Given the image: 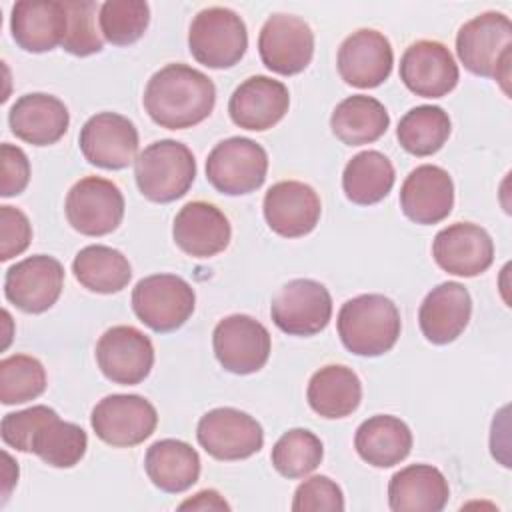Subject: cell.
Returning <instances> with one entry per match:
<instances>
[{"mask_svg": "<svg viewBox=\"0 0 512 512\" xmlns=\"http://www.w3.org/2000/svg\"><path fill=\"white\" fill-rule=\"evenodd\" d=\"M142 102L158 126L184 130L212 114L216 86L204 72L188 64H166L150 76Z\"/></svg>", "mask_w": 512, "mask_h": 512, "instance_id": "6da1fadb", "label": "cell"}, {"mask_svg": "<svg viewBox=\"0 0 512 512\" xmlns=\"http://www.w3.org/2000/svg\"><path fill=\"white\" fill-rule=\"evenodd\" d=\"M336 328L342 344L356 356H382L400 336V312L382 294H360L342 304Z\"/></svg>", "mask_w": 512, "mask_h": 512, "instance_id": "7a4b0ae2", "label": "cell"}, {"mask_svg": "<svg viewBox=\"0 0 512 512\" xmlns=\"http://www.w3.org/2000/svg\"><path fill=\"white\" fill-rule=\"evenodd\" d=\"M512 24L502 12H482L462 24L456 34V54L476 76L498 80L504 90L510 78Z\"/></svg>", "mask_w": 512, "mask_h": 512, "instance_id": "3957f363", "label": "cell"}, {"mask_svg": "<svg viewBox=\"0 0 512 512\" xmlns=\"http://www.w3.org/2000/svg\"><path fill=\"white\" fill-rule=\"evenodd\" d=\"M134 178L144 198L160 204L174 202L190 190L196 178L194 154L178 140H156L136 156Z\"/></svg>", "mask_w": 512, "mask_h": 512, "instance_id": "277c9868", "label": "cell"}, {"mask_svg": "<svg viewBox=\"0 0 512 512\" xmlns=\"http://www.w3.org/2000/svg\"><path fill=\"white\" fill-rule=\"evenodd\" d=\"M188 48L196 62L208 68H232L242 60L248 48L246 24L230 8H204L190 24Z\"/></svg>", "mask_w": 512, "mask_h": 512, "instance_id": "5b68a950", "label": "cell"}, {"mask_svg": "<svg viewBox=\"0 0 512 512\" xmlns=\"http://www.w3.org/2000/svg\"><path fill=\"white\" fill-rule=\"evenodd\" d=\"M268 172V154L252 138L232 136L218 142L206 158L208 182L226 196L258 190Z\"/></svg>", "mask_w": 512, "mask_h": 512, "instance_id": "8992f818", "label": "cell"}, {"mask_svg": "<svg viewBox=\"0 0 512 512\" xmlns=\"http://www.w3.org/2000/svg\"><path fill=\"white\" fill-rule=\"evenodd\" d=\"M196 306L194 288L176 274H152L136 282L132 310L154 332H172L186 324Z\"/></svg>", "mask_w": 512, "mask_h": 512, "instance_id": "52a82bcc", "label": "cell"}, {"mask_svg": "<svg viewBox=\"0 0 512 512\" xmlns=\"http://www.w3.org/2000/svg\"><path fill=\"white\" fill-rule=\"evenodd\" d=\"M90 424L102 442L114 448H130L154 434L158 412L144 396L110 394L94 406Z\"/></svg>", "mask_w": 512, "mask_h": 512, "instance_id": "ba28073f", "label": "cell"}, {"mask_svg": "<svg viewBox=\"0 0 512 512\" xmlns=\"http://www.w3.org/2000/svg\"><path fill=\"white\" fill-rule=\"evenodd\" d=\"M124 196L120 188L106 178H80L66 196V218L70 226L84 236H104L114 232L124 218Z\"/></svg>", "mask_w": 512, "mask_h": 512, "instance_id": "9c48e42d", "label": "cell"}, {"mask_svg": "<svg viewBox=\"0 0 512 512\" xmlns=\"http://www.w3.org/2000/svg\"><path fill=\"white\" fill-rule=\"evenodd\" d=\"M274 324L290 336H314L332 318V296L328 288L310 278L286 282L270 304Z\"/></svg>", "mask_w": 512, "mask_h": 512, "instance_id": "30bf717a", "label": "cell"}, {"mask_svg": "<svg viewBox=\"0 0 512 512\" xmlns=\"http://www.w3.org/2000/svg\"><path fill=\"white\" fill-rule=\"evenodd\" d=\"M212 346L220 366L232 374H254L268 362L272 340L268 328L248 314L222 318L212 332Z\"/></svg>", "mask_w": 512, "mask_h": 512, "instance_id": "8fae6325", "label": "cell"}, {"mask_svg": "<svg viewBox=\"0 0 512 512\" xmlns=\"http://www.w3.org/2000/svg\"><path fill=\"white\" fill-rule=\"evenodd\" d=\"M198 444L216 460H244L260 452L264 432L256 418L238 408H214L196 428Z\"/></svg>", "mask_w": 512, "mask_h": 512, "instance_id": "7c38bea8", "label": "cell"}, {"mask_svg": "<svg viewBox=\"0 0 512 512\" xmlns=\"http://www.w3.org/2000/svg\"><path fill=\"white\" fill-rule=\"evenodd\" d=\"M64 288V266L48 254L28 256L6 270L4 296L28 314L46 312Z\"/></svg>", "mask_w": 512, "mask_h": 512, "instance_id": "4fadbf2b", "label": "cell"}, {"mask_svg": "<svg viewBox=\"0 0 512 512\" xmlns=\"http://www.w3.org/2000/svg\"><path fill=\"white\" fill-rule=\"evenodd\" d=\"M262 64L282 76L302 72L314 56V32L294 14H272L258 34Z\"/></svg>", "mask_w": 512, "mask_h": 512, "instance_id": "5bb4252c", "label": "cell"}, {"mask_svg": "<svg viewBox=\"0 0 512 512\" xmlns=\"http://www.w3.org/2000/svg\"><path fill=\"white\" fill-rule=\"evenodd\" d=\"M96 362L114 384H140L154 366L152 340L134 326H112L96 342Z\"/></svg>", "mask_w": 512, "mask_h": 512, "instance_id": "9a60e30c", "label": "cell"}, {"mask_svg": "<svg viewBox=\"0 0 512 512\" xmlns=\"http://www.w3.org/2000/svg\"><path fill=\"white\" fill-rule=\"evenodd\" d=\"M78 144L92 166L122 170L136 160L138 130L122 114L98 112L84 122Z\"/></svg>", "mask_w": 512, "mask_h": 512, "instance_id": "2e32d148", "label": "cell"}, {"mask_svg": "<svg viewBox=\"0 0 512 512\" xmlns=\"http://www.w3.org/2000/svg\"><path fill=\"white\" fill-rule=\"evenodd\" d=\"M460 70L450 50L438 40H416L400 58V80L422 98H442L458 84Z\"/></svg>", "mask_w": 512, "mask_h": 512, "instance_id": "e0dca14e", "label": "cell"}, {"mask_svg": "<svg viewBox=\"0 0 512 512\" xmlns=\"http://www.w3.org/2000/svg\"><path fill=\"white\" fill-rule=\"evenodd\" d=\"M432 256L444 272L472 278L492 266L494 242L482 226L456 222L434 236Z\"/></svg>", "mask_w": 512, "mask_h": 512, "instance_id": "ac0fdd59", "label": "cell"}, {"mask_svg": "<svg viewBox=\"0 0 512 512\" xmlns=\"http://www.w3.org/2000/svg\"><path fill=\"white\" fill-rule=\"evenodd\" d=\"M394 52L388 38L372 28H360L344 38L338 48L336 66L340 78L356 88H376L388 80Z\"/></svg>", "mask_w": 512, "mask_h": 512, "instance_id": "d6986e66", "label": "cell"}, {"mask_svg": "<svg viewBox=\"0 0 512 512\" xmlns=\"http://www.w3.org/2000/svg\"><path fill=\"white\" fill-rule=\"evenodd\" d=\"M262 208L270 230L284 238L310 234L322 212L316 190L300 180H282L272 184L264 194Z\"/></svg>", "mask_w": 512, "mask_h": 512, "instance_id": "ffe728a7", "label": "cell"}, {"mask_svg": "<svg viewBox=\"0 0 512 512\" xmlns=\"http://www.w3.org/2000/svg\"><path fill=\"white\" fill-rule=\"evenodd\" d=\"M290 106L288 88L270 76L246 78L230 96L228 112L236 126L262 132L278 124Z\"/></svg>", "mask_w": 512, "mask_h": 512, "instance_id": "44dd1931", "label": "cell"}, {"mask_svg": "<svg viewBox=\"0 0 512 512\" xmlns=\"http://www.w3.org/2000/svg\"><path fill=\"white\" fill-rule=\"evenodd\" d=\"M452 206L454 182L440 166H416L400 188V208L416 224H438L452 212Z\"/></svg>", "mask_w": 512, "mask_h": 512, "instance_id": "7402d4cb", "label": "cell"}, {"mask_svg": "<svg viewBox=\"0 0 512 512\" xmlns=\"http://www.w3.org/2000/svg\"><path fill=\"white\" fill-rule=\"evenodd\" d=\"M232 228L224 212L204 200H192L180 208L172 224L176 246L192 258H210L230 244Z\"/></svg>", "mask_w": 512, "mask_h": 512, "instance_id": "603a6c76", "label": "cell"}, {"mask_svg": "<svg viewBox=\"0 0 512 512\" xmlns=\"http://www.w3.org/2000/svg\"><path fill=\"white\" fill-rule=\"evenodd\" d=\"M10 30L26 52H48L64 42L68 12L60 0H20L12 6Z\"/></svg>", "mask_w": 512, "mask_h": 512, "instance_id": "cb8c5ba5", "label": "cell"}, {"mask_svg": "<svg viewBox=\"0 0 512 512\" xmlns=\"http://www.w3.org/2000/svg\"><path fill=\"white\" fill-rule=\"evenodd\" d=\"M472 316V298L464 284L442 282L432 288L420 304L418 324L432 344L454 342Z\"/></svg>", "mask_w": 512, "mask_h": 512, "instance_id": "d4e9b609", "label": "cell"}, {"mask_svg": "<svg viewBox=\"0 0 512 512\" xmlns=\"http://www.w3.org/2000/svg\"><path fill=\"white\" fill-rule=\"evenodd\" d=\"M8 124L16 138L32 146H48L66 134L70 114L60 98L44 92H32L20 96L12 104Z\"/></svg>", "mask_w": 512, "mask_h": 512, "instance_id": "484cf974", "label": "cell"}, {"mask_svg": "<svg viewBox=\"0 0 512 512\" xmlns=\"http://www.w3.org/2000/svg\"><path fill=\"white\" fill-rule=\"evenodd\" d=\"M448 498V480L432 464H410L394 472L388 482L392 512H440Z\"/></svg>", "mask_w": 512, "mask_h": 512, "instance_id": "4316f807", "label": "cell"}, {"mask_svg": "<svg viewBox=\"0 0 512 512\" xmlns=\"http://www.w3.org/2000/svg\"><path fill=\"white\" fill-rule=\"evenodd\" d=\"M306 398L318 416L328 420L346 418L360 406L362 382L352 368L328 364L312 374Z\"/></svg>", "mask_w": 512, "mask_h": 512, "instance_id": "83f0119b", "label": "cell"}, {"mask_svg": "<svg viewBox=\"0 0 512 512\" xmlns=\"http://www.w3.org/2000/svg\"><path fill=\"white\" fill-rule=\"evenodd\" d=\"M354 448L370 466L390 468L410 454L412 432L400 418L376 414L358 426L354 434Z\"/></svg>", "mask_w": 512, "mask_h": 512, "instance_id": "f1b7e54d", "label": "cell"}, {"mask_svg": "<svg viewBox=\"0 0 512 512\" xmlns=\"http://www.w3.org/2000/svg\"><path fill=\"white\" fill-rule=\"evenodd\" d=\"M144 470L156 488L178 494L198 482L200 456L188 442L164 438L146 450Z\"/></svg>", "mask_w": 512, "mask_h": 512, "instance_id": "f546056e", "label": "cell"}, {"mask_svg": "<svg viewBox=\"0 0 512 512\" xmlns=\"http://www.w3.org/2000/svg\"><path fill=\"white\" fill-rule=\"evenodd\" d=\"M390 126V116L384 104L366 94L344 98L330 116L334 136L348 146L376 142Z\"/></svg>", "mask_w": 512, "mask_h": 512, "instance_id": "4dcf8cb0", "label": "cell"}, {"mask_svg": "<svg viewBox=\"0 0 512 512\" xmlns=\"http://www.w3.org/2000/svg\"><path fill=\"white\" fill-rule=\"evenodd\" d=\"M394 180L396 172L388 156L378 150H364L352 156L344 166L342 190L350 202L370 206L390 194Z\"/></svg>", "mask_w": 512, "mask_h": 512, "instance_id": "1f68e13d", "label": "cell"}, {"mask_svg": "<svg viewBox=\"0 0 512 512\" xmlns=\"http://www.w3.org/2000/svg\"><path fill=\"white\" fill-rule=\"evenodd\" d=\"M74 278L90 292L114 294L128 286L132 266L128 258L110 246L90 244L82 248L72 262Z\"/></svg>", "mask_w": 512, "mask_h": 512, "instance_id": "d6a6232c", "label": "cell"}, {"mask_svg": "<svg viewBox=\"0 0 512 512\" xmlns=\"http://www.w3.org/2000/svg\"><path fill=\"white\" fill-rule=\"evenodd\" d=\"M88 448L86 432L74 424L60 420L58 412L46 418L34 432L30 440V452H34L42 462L54 468L76 466Z\"/></svg>", "mask_w": 512, "mask_h": 512, "instance_id": "836d02e7", "label": "cell"}, {"mask_svg": "<svg viewBox=\"0 0 512 512\" xmlns=\"http://www.w3.org/2000/svg\"><path fill=\"white\" fill-rule=\"evenodd\" d=\"M452 130L450 116L440 106L422 104L408 110L396 128L400 146L412 156H432L448 140Z\"/></svg>", "mask_w": 512, "mask_h": 512, "instance_id": "e575fe53", "label": "cell"}, {"mask_svg": "<svg viewBox=\"0 0 512 512\" xmlns=\"http://www.w3.org/2000/svg\"><path fill=\"white\" fill-rule=\"evenodd\" d=\"M324 458V446L320 438L306 428H292L284 432L270 454L274 470L288 478H304L314 472Z\"/></svg>", "mask_w": 512, "mask_h": 512, "instance_id": "d590c367", "label": "cell"}, {"mask_svg": "<svg viewBox=\"0 0 512 512\" xmlns=\"http://www.w3.org/2000/svg\"><path fill=\"white\" fill-rule=\"evenodd\" d=\"M46 390L42 362L28 354H12L0 362V400L6 406L24 404Z\"/></svg>", "mask_w": 512, "mask_h": 512, "instance_id": "8d00e7d4", "label": "cell"}, {"mask_svg": "<svg viewBox=\"0 0 512 512\" xmlns=\"http://www.w3.org/2000/svg\"><path fill=\"white\" fill-rule=\"evenodd\" d=\"M98 24L110 44H134L150 24V6L144 0H108L100 6Z\"/></svg>", "mask_w": 512, "mask_h": 512, "instance_id": "74e56055", "label": "cell"}, {"mask_svg": "<svg viewBox=\"0 0 512 512\" xmlns=\"http://www.w3.org/2000/svg\"><path fill=\"white\" fill-rule=\"evenodd\" d=\"M68 12V30L62 48L74 56L98 54L104 40L96 30V2L92 0H64Z\"/></svg>", "mask_w": 512, "mask_h": 512, "instance_id": "f35d334b", "label": "cell"}, {"mask_svg": "<svg viewBox=\"0 0 512 512\" xmlns=\"http://www.w3.org/2000/svg\"><path fill=\"white\" fill-rule=\"evenodd\" d=\"M294 512H340L344 510V494L328 476H312L304 480L292 500Z\"/></svg>", "mask_w": 512, "mask_h": 512, "instance_id": "ab89813d", "label": "cell"}, {"mask_svg": "<svg viewBox=\"0 0 512 512\" xmlns=\"http://www.w3.org/2000/svg\"><path fill=\"white\" fill-rule=\"evenodd\" d=\"M56 410L44 404L30 406L20 412H10L2 418L0 434L6 446L16 448L20 452H30V440L36 432V428L54 414Z\"/></svg>", "mask_w": 512, "mask_h": 512, "instance_id": "60d3db41", "label": "cell"}, {"mask_svg": "<svg viewBox=\"0 0 512 512\" xmlns=\"http://www.w3.org/2000/svg\"><path fill=\"white\" fill-rule=\"evenodd\" d=\"M0 260L8 262L20 256L32 240V226L28 216L14 206H0Z\"/></svg>", "mask_w": 512, "mask_h": 512, "instance_id": "b9f144b4", "label": "cell"}, {"mask_svg": "<svg viewBox=\"0 0 512 512\" xmlns=\"http://www.w3.org/2000/svg\"><path fill=\"white\" fill-rule=\"evenodd\" d=\"M2 156V184L0 194L4 198L18 196L24 192V188L30 182V162L22 148L4 142L0 146Z\"/></svg>", "mask_w": 512, "mask_h": 512, "instance_id": "7bdbcfd3", "label": "cell"}, {"mask_svg": "<svg viewBox=\"0 0 512 512\" xmlns=\"http://www.w3.org/2000/svg\"><path fill=\"white\" fill-rule=\"evenodd\" d=\"M178 510H230V504L216 490H200L184 500Z\"/></svg>", "mask_w": 512, "mask_h": 512, "instance_id": "ee69618b", "label": "cell"}]
</instances>
